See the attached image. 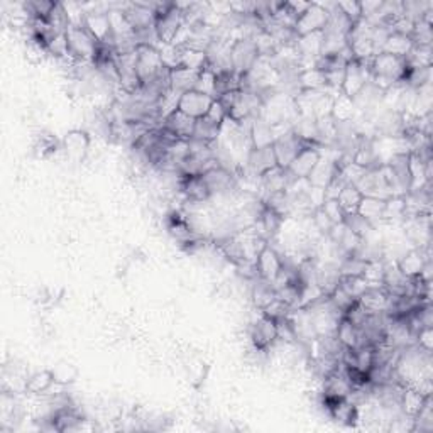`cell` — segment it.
Returning a JSON list of instances; mask_svg holds the SVG:
<instances>
[{
  "label": "cell",
  "instance_id": "47",
  "mask_svg": "<svg viewBox=\"0 0 433 433\" xmlns=\"http://www.w3.org/2000/svg\"><path fill=\"white\" fill-rule=\"evenodd\" d=\"M335 6L337 9L347 18V20L352 24V26L362 19L361 2H356V0H345V2H335Z\"/></svg>",
  "mask_w": 433,
  "mask_h": 433
},
{
  "label": "cell",
  "instance_id": "41",
  "mask_svg": "<svg viewBox=\"0 0 433 433\" xmlns=\"http://www.w3.org/2000/svg\"><path fill=\"white\" fill-rule=\"evenodd\" d=\"M215 88H217V73L213 72L212 68H205L204 72L198 73L195 88L193 90L215 98Z\"/></svg>",
  "mask_w": 433,
  "mask_h": 433
},
{
  "label": "cell",
  "instance_id": "37",
  "mask_svg": "<svg viewBox=\"0 0 433 433\" xmlns=\"http://www.w3.org/2000/svg\"><path fill=\"white\" fill-rule=\"evenodd\" d=\"M432 46H413L410 55L405 58L408 69H422L432 68L433 55Z\"/></svg>",
  "mask_w": 433,
  "mask_h": 433
},
{
  "label": "cell",
  "instance_id": "42",
  "mask_svg": "<svg viewBox=\"0 0 433 433\" xmlns=\"http://www.w3.org/2000/svg\"><path fill=\"white\" fill-rule=\"evenodd\" d=\"M344 224L347 225L354 234H357V236L361 239H366L374 230V225L371 224V222L366 220L364 217L359 215L357 212L347 213V215L344 217Z\"/></svg>",
  "mask_w": 433,
  "mask_h": 433
},
{
  "label": "cell",
  "instance_id": "23",
  "mask_svg": "<svg viewBox=\"0 0 433 433\" xmlns=\"http://www.w3.org/2000/svg\"><path fill=\"white\" fill-rule=\"evenodd\" d=\"M357 302L369 313H387L391 305V295L382 286H371Z\"/></svg>",
  "mask_w": 433,
  "mask_h": 433
},
{
  "label": "cell",
  "instance_id": "22",
  "mask_svg": "<svg viewBox=\"0 0 433 433\" xmlns=\"http://www.w3.org/2000/svg\"><path fill=\"white\" fill-rule=\"evenodd\" d=\"M180 189L188 204H205L212 196L201 176H180Z\"/></svg>",
  "mask_w": 433,
  "mask_h": 433
},
{
  "label": "cell",
  "instance_id": "44",
  "mask_svg": "<svg viewBox=\"0 0 433 433\" xmlns=\"http://www.w3.org/2000/svg\"><path fill=\"white\" fill-rule=\"evenodd\" d=\"M382 276H385V261L373 259V261L366 262V269L362 278H364L371 286H382Z\"/></svg>",
  "mask_w": 433,
  "mask_h": 433
},
{
  "label": "cell",
  "instance_id": "17",
  "mask_svg": "<svg viewBox=\"0 0 433 433\" xmlns=\"http://www.w3.org/2000/svg\"><path fill=\"white\" fill-rule=\"evenodd\" d=\"M255 267H258L259 278L273 283L283 267V258L279 255L278 251L267 242L266 247L259 253L258 259H255Z\"/></svg>",
  "mask_w": 433,
  "mask_h": 433
},
{
  "label": "cell",
  "instance_id": "43",
  "mask_svg": "<svg viewBox=\"0 0 433 433\" xmlns=\"http://www.w3.org/2000/svg\"><path fill=\"white\" fill-rule=\"evenodd\" d=\"M433 24L425 22L423 19L416 20L413 32H411V39H413L415 46H432L433 41Z\"/></svg>",
  "mask_w": 433,
  "mask_h": 433
},
{
  "label": "cell",
  "instance_id": "50",
  "mask_svg": "<svg viewBox=\"0 0 433 433\" xmlns=\"http://www.w3.org/2000/svg\"><path fill=\"white\" fill-rule=\"evenodd\" d=\"M415 344L418 345L420 349L425 350V352H430L433 350V328L432 327H425L416 333L415 337Z\"/></svg>",
  "mask_w": 433,
  "mask_h": 433
},
{
  "label": "cell",
  "instance_id": "26",
  "mask_svg": "<svg viewBox=\"0 0 433 433\" xmlns=\"http://www.w3.org/2000/svg\"><path fill=\"white\" fill-rule=\"evenodd\" d=\"M428 396L430 394H423L422 391L415 389V387L405 386L401 391V398H399V408H401V411L406 416L415 418V416L420 413V410L423 408Z\"/></svg>",
  "mask_w": 433,
  "mask_h": 433
},
{
  "label": "cell",
  "instance_id": "21",
  "mask_svg": "<svg viewBox=\"0 0 433 433\" xmlns=\"http://www.w3.org/2000/svg\"><path fill=\"white\" fill-rule=\"evenodd\" d=\"M196 121L192 119L189 115L175 110L171 115H168L163 121V129L171 132L175 138L183 139V141H189L193 138V132H195Z\"/></svg>",
  "mask_w": 433,
  "mask_h": 433
},
{
  "label": "cell",
  "instance_id": "7",
  "mask_svg": "<svg viewBox=\"0 0 433 433\" xmlns=\"http://www.w3.org/2000/svg\"><path fill=\"white\" fill-rule=\"evenodd\" d=\"M185 22H187V15H185L183 11L176 9L175 2H173V6L166 12L156 15L154 29L159 38V43L171 44L176 36H178L181 27L185 26Z\"/></svg>",
  "mask_w": 433,
  "mask_h": 433
},
{
  "label": "cell",
  "instance_id": "35",
  "mask_svg": "<svg viewBox=\"0 0 433 433\" xmlns=\"http://www.w3.org/2000/svg\"><path fill=\"white\" fill-rule=\"evenodd\" d=\"M181 48V63L180 66L183 68L193 69V72H204L205 68H208V56L205 51H198V49H192L187 46Z\"/></svg>",
  "mask_w": 433,
  "mask_h": 433
},
{
  "label": "cell",
  "instance_id": "51",
  "mask_svg": "<svg viewBox=\"0 0 433 433\" xmlns=\"http://www.w3.org/2000/svg\"><path fill=\"white\" fill-rule=\"evenodd\" d=\"M56 139L51 138V135H41L38 139V144H36V154L41 156V158H46L48 154H51L53 151H56Z\"/></svg>",
  "mask_w": 433,
  "mask_h": 433
},
{
  "label": "cell",
  "instance_id": "34",
  "mask_svg": "<svg viewBox=\"0 0 433 433\" xmlns=\"http://www.w3.org/2000/svg\"><path fill=\"white\" fill-rule=\"evenodd\" d=\"M53 382H55V378H53L51 369L38 371V373L31 374V376L27 378L26 391H24V393L31 396H43L49 387L53 386Z\"/></svg>",
  "mask_w": 433,
  "mask_h": 433
},
{
  "label": "cell",
  "instance_id": "3",
  "mask_svg": "<svg viewBox=\"0 0 433 433\" xmlns=\"http://www.w3.org/2000/svg\"><path fill=\"white\" fill-rule=\"evenodd\" d=\"M66 39H68L69 56H72L73 61H90V63H93L100 44L95 41L93 36L84 26H68Z\"/></svg>",
  "mask_w": 433,
  "mask_h": 433
},
{
  "label": "cell",
  "instance_id": "14",
  "mask_svg": "<svg viewBox=\"0 0 433 433\" xmlns=\"http://www.w3.org/2000/svg\"><path fill=\"white\" fill-rule=\"evenodd\" d=\"M430 246L427 247H413V249L406 251L399 259H396L399 271L408 278H418L422 274L425 264L430 262Z\"/></svg>",
  "mask_w": 433,
  "mask_h": 433
},
{
  "label": "cell",
  "instance_id": "10",
  "mask_svg": "<svg viewBox=\"0 0 433 433\" xmlns=\"http://www.w3.org/2000/svg\"><path fill=\"white\" fill-rule=\"evenodd\" d=\"M84 27L93 36L98 44H107V46L114 48L112 27H110L109 12L100 9L86 11L84 19Z\"/></svg>",
  "mask_w": 433,
  "mask_h": 433
},
{
  "label": "cell",
  "instance_id": "33",
  "mask_svg": "<svg viewBox=\"0 0 433 433\" xmlns=\"http://www.w3.org/2000/svg\"><path fill=\"white\" fill-rule=\"evenodd\" d=\"M415 43L410 36L399 34V32H391L387 36L385 46H382V51L389 53V55L398 56V58H406L410 55V51L413 49Z\"/></svg>",
  "mask_w": 433,
  "mask_h": 433
},
{
  "label": "cell",
  "instance_id": "27",
  "mask_svg": "<svg viewBox=\"0 0 433 433\" xmlns=\"http://www.w3.org/2000/svg\"><path fill=\"white\" fill-rule=\"evenodd\" d=\"M296 88L298 92L300 90H328L325 73L315 66L300 69L296 75Z\"/></svg>",
  "mask_w": 433,
  "mask_h": 433
},
{
  "label": "cell",
  "instance_id": "24",
  "mask_svg": "<svg viewBox=\"0 0 433 433\" xmlns=\"http://www.w3.org/2000/svg\"><path fill=\"white\" fill-rule=\"evenodd\" d=\"M261 187L267 195L271 193H283L290 188L291 181L295 180L293 176L288 173V170H283V168L276 166L273 170H269L267 173H264L261 176Z\"/></svg>",
  "mask_w": 433,
  "mask_h": 433
},
{
  "label": "cell",
  "instance_id": "46",
  "mask_svg": "<svg viewBox=\"0 0 433 433\" xmlns=\"http://www.w3.org/2000/svg\"><path fill=\"white\" fill-rule=\"evenodd\" d=\"M312 224L313 227H315V230H319L320 236H325V237L328 236L330 230H332L333 225H335L332 220H330L328 215L324 212V208L321 207L315 208L312 212Z\"/></svg>",
  "mask_w": 433,
  "mask_h": 433
},
{
  "label": "cell",
  "instance_id": "6",
  "mask_svg": "<svg viewBox=\"0 0 433 433\" xmlns=\"http://www.w3.org/2000/svg\"><path fill=\"white\" fill-rule=\"evenodd\" d=\"M333 6H335V4L312 2L308 11L296 19L295 22L296 36H305V34H312V32L324 31L325 26L328 24L330 9H332Z\"/></svg>",
  "mask_w": 433,
  "mask_h": 433
},
{
  "label": "cell",
  "instance_id": "45",
  "mask_svg": "<svg viewBox=\"0 0 433 433\" xmlns=\"http://www.w3.org/2000/svg\"><path fill=\"white\" fill-rule=\"evenodd\" d=\"M53 378H55V382H60V385L68 386L72 382L76 381L78 378V369L73 364H68V362H60L56 364L55 368L51 369Z\"/></svg>",
  "mask_w": 433,
  "mask_h": 433
},
{
  "label": "cell",
  "instance_id": "2",
  "mask_svg": "<svg viewBox=\"0 0 433 433\" xmlns=\"http://www.w3.org/2000/svg\"><path fill=\"white\" fill-rule=\"evenodd\" d=\"M337 93L328 92V90H300L293 97V100H295L298 115L319 121V119L328 117L332 114L333 97Z\"/></svg>",
  "mask_w": 433,
  "mask_h": 433
},
{
  "label": "cell",
  "instance_id": "12",
  "mask_svg": "<svg viewBox=\"0 0 433 433\" xmlns=\"http://www.w3.org/2000/svg\"><path fill=\"white\" fill-rule=\"evenodd\" d=\"M320 158V146L307 144V146L296 154V158L291 161V164L288 166V173H290L295 180H307L308 176H310V173L315 170L317 164H319Z\"/></svg>",
  "mask_w": 433,
  "mask_h": 433
},
{
  "label": "cell",
  "instance_id": "11",
  "mask_svg": "<svg viewBox=\"0 0 433 433\" xmlns=\"http://www.w3.org/2000/svg\"><path fill=\"white\" fill-rule=\"evenodd\" d=\"M249 337L251 342L255 349L267 350L278 342V328H276V320L271 317L264 315L261 312V317L253 321L249 327Z\"/></svg>",
  "mask_w": 433,
  "mask_h": 433
},
{
  "label": "cell",
  "instance_id": "48",
  "mask_svg": "<svg viewBox=\"0 0 433 433\" xmlns=\"http://www.w3.org/2000/svg\"><path fill=\"white\" fill-rule=\"evenodd\" d=\"M48 55H53L56 58H72L69 56L68 39H66V32H60L55 38L49 41L48 44Z\"/></svg>",
  "mask_w": 433,
  "mask_h": 433
},
{
  "label": "cell",
  "instance_id": "5",
  "mask_svg": "<svg viewBox=\"0 0 433 433\" xmlns=\"http://www.w3.org/2000/svg\"><path fill=\"white\" fill-rule=\"evenodd\" d=\"M371 81V60L359 61L352 60L345 66L344 81H342L340 93L345 97L356 98L364 90V86Z\"/></svg>",
  "mask_w": 433,
  "mask_h": 433
},
{
  "label": "cell",
  "instance_id": "1",
  "mask_svg": "<svg viewBox=\"0 0 433 433\" xmlns=\"http://www.w3.org/2000/svg\"><path fill=\"white\" fill-rule=\"evenodd\" d=\"M406 72L408 66L405 58H398L381 51L371 60V84L385 93L389 92L398 84H403Z\"/></svg>",
  "mask_w": 433,
  "mask_h": 433
},
{
  "label": "cell",
  "instance_id": "30",
  "mask_svg": "<svg viewBox=\"0 0 433 433\" xmlns=\"http://www.w3.org/2000/svg\"><path fill=\"white\" fill-rule=\"evenodd\" d=\"M274 139V127L271 126V124H267L264 119L255 117L253 127H251V142H253V147L273 146Z\"/></svg>",
  "mask_w": 433,
  "mask_h": 433
},
{
  "label": "cell",
  "instance_id": "53",
  "mask_svg": "<svg viewBox=\"0 0 433 433\" xmlns=\"http://www.w3.org/2000/svg\"><path fill=\"white\" fill-rule=\"evenodd\" d=\"M286 9L291 12L293 18L298 19L300 15H303L305 12L308 11V7L312 6V2H296V0H291V2H284Z\"/></svg>",
  "mask_w": 433,
  "mask_h": 433
},
{
  "label": "cell",
  "instance_id": "40",
  "mask_svg": "<svg viewBox=\"0 0 433 433\" xmlns=\"http://www.w3.org/2000/svg\"><path fill=\"white\" fill-rule=\"evenodd\" d=\"M339 284L354 300L361 298L368 291V288H371V284L362 276H342Z\"/></svg>",
  "mask_w": 433,
  "mask_h": 433
},
{
  "label": "cell",
  "instance_id": "28",
  "mask_svg": "<svg viewBox=\"0 0 433 433\" xmlns=\"http://www.w3.org/2000/svg\"><path fill=\"white\" fill-rule=\"evenodd\" d=\"M385 208H386V200L378 196H362L361 204H359L357 213L361 217H364L366 220L371 222L373 225H376L378 222L382 220L385 217Z\"/></svg>",
  "mask_w": 433,
  "mask_h": 433
},
{
  "label": "cell",
  "instance_id": "39",
  "mask_svg": "<svg viewBox=\"0 0 433 433\" xmlns=\"http://www.w3.org/2000/svg\"><path fill=\"white\" fill-rule=\"evenodd\" d=\"M406 213V201L405 196H389L386 200V208H385V217L382 220L393 222V220H405Z\"/></svg>",
  "mask_w": 433,
  "mask_h": 433
},
{
  "label": "cell",
  "instance_id": "38",
  "mask_svg": "<svg viewBox=\"0 0 433 433\" xmlns=\"http://www.w3.org/2000/svg\"><path fill=\"white\" fill-rule=\"evenodd\" d=\"M218 134H220V127H218L217 124H213L212 121H208L207 117H204V119H198V121H196L195 132H193L192 139L212 144L218 139Z\"/></svg>",
  "mask_w": 433,
  "mask_h": 433
},
{
  "label": "cell",
  "instance_id": "31",
  "mask_svg": "<svg viewBox=\"0 0 433 433\" xmlns=\"http://www.w3.org/2000/svg\"><path fill=\"white\" fill-rule=\"evenodd\" d=\"M196 78H198V72L183 68V66L170 69V86L173 92L185 93V92H188V90H193L195 88Z\"/></svg>",
  "mask_w": 433,
  "mask_h": 433
},
{
  "label": "cell",
  "instance_id": "9",
  "mask_svg": "<svg viewBox=\"0 0 433 433\" xmlns=\"http://www.w3.org/2000/svg\"><path fill=\"white\" fill-rule=\"evenodd\" d=\"M308 142H305L303 139H300L295 132L288 131L284 134L278 135L273 142V151L276 156V163H278L279 168L283 170H288V166L291 164V161L296 158L300 151L307 146Z\"/></svg>",
  "mask_w": 433,
  "mask_h": 433
},
{
  "label": "cell",
  "instance_id": "18",
  "mask_svg": "<svg viewBox=\"0 0 433 433\" xmlns=\"http://www.w3.org/2000/svg\"><path fill=\"white\" fill-rule=\"evenodd\" d=\"M121 9L124 11V14H126L127 20L131 22V26H132V29H134V32L154 27L156 14L149 9V7L144 6L142 2L124 4V6H121Z\"/></svg>",
  "mask_w": 433,
  "mask_h": 433
},
{
  "label": "cell",
  "instance_id": "29",
  "mask_svg": "<svg viewBox=\"0 0 433 433\" xmlns=\"http://www.w3.org/2000/svg\"><path fill=\"white\" fill-rule=\"evenodd\" d=\"M251 298L255 305V308L259 310H264L266 307H269L271 303L274 302L276 298V290L273 288V284L262 278H255L253 279V286H251Z\"/></svg>",
  "mask_w": 433,
  "mask_h": 433
},
{
  "label": "cell",
  "instance_id": "8",
  "mask_svg": "<svg viewBox=\"0 0 433 433\" xmlns=\"http://www.w3.org/2000/svg\"><path fill=\"white\" fill-rule=\"evenodd\" d=\"M230 58H232V72L237 73L239 76H244L259 60V53L253 38H237L234 41L230 48Z\"/></svg>",
  "mask_w": 433,
  "mask_h": 433
},
{
  "label": "cell",
  "instance_id": "15",
  "mask_svg": "<svg viewBox=\"0 0 433 433\" xmlns=\"http://www.w3.org/2000/svg\"><path fill=\"white\" fill-rule=\"evenodd\" d=\"M61 146H63L66 158L73 163H81L88 154L90 135L81 129H72L66 132Z\"/></svg>",
  "mask_w": 433,
  "mask_h": 433
},
{
  "label": "cell",
  "instance_id": "13",
  "mask_svg": "<svg viewBox=\"0 0 433 433\" xmlns=\"http://www.w3.org/2000/svg\"><path fill=\"white\" fill-rule=\"evenodd\" d=\"M213 100H215V98H212L210 95L196 92V90H188V92L181 93L178 110L198 121V119H204L205 115L208 114Z\"/></svg>",
  "mask_w": 433,
  "mask_h": 433
},
{
  "label": "cell",
  "instance_id": "49",
  "mask_svg": "<svg viewBox=\"0 0 433 433\" xmlns=\"http://www.w3.org/2000/svg\"><path fill=\"white\" fill-rule=\"evenodd\" d=\"M321 208H324V212L327 213L328 218L333 222V224H342V222H344L345 213L339 205V201H337V198H325Z\"/></svg>",
  "mask_w": 433,
  "mask_h": 433
},
{
  "label": "cell",
  "instance_id": "16",
  "mask_svg": "<svg viewBox=\"0 0 433 433\" xmlns=\"http://www.w3.org/2000/svg\"><path fill=\"white\" fill-rule=\"evenodd\" d=\"M276 166H278V163H276L273 146L253 147L246 158L247 171L253 176H258V178H261L264 173L273 170Z\"/></svg>",
  "mask_w": 433,
  "mask_h": 433
},
{
  "label": "cell",
  "instance_id": "52",
  "mask_svg": "<svg viewBox=\"0 0 433 433\" xmlns=\"http://www.w3.org/2000/svg\"><path fill=\"white\" fill-rule=\"evenodd\" d=\"M205 117H207L208 121H212L213 124H217L218 127H220L222 124H224L225 119L229 117V114H227V110L224 109V105H222L220 102L213 100V104H212V107H210L208 114L205 115Z\"/></svg>",
  "mask_w": 433,
  "mask_h": 433
},
{
  "label": "cell",
  "instance_id": "19",
  "mask_svg": "<svg viewBox=\"0 0 433 433\" xmlns=\"http://www.w3.org/2000/svg\"><path fill=\"white\" fill-rule=\"evenodd\" d=\"M201 178H204L205 185L208 187L210 195L212 196L225 195V193H229L230 189H234V187H236V175L222 166H217L213 168V170L207 171L205 175H201Z\"/></svg>",
  "mask_w": 433,
  "mask_h": 433
},
{
  "label": "cell",
  "instance_id": "32",
  "mask_svg": "<svg viewBox=\"0 0 433 433\" xmlns=\"http://www.w3.org/2000/svg\"><path fill=\"white\" fill-rule=\"evenodd\" d=\"M335 337L337 340L340 342L342 347L345 349L361 347V330H359V327H356L354 324H350L345 317H342L339 325H337Z\"/></svg>",
  "mask_w": 433,
  "mask_h": 433
},
{
  "label": "cell",
  "instance_id": "25",
  "mask_svg": "<svg viewBox=\"0 0 433 433\" xmlns=\"http://www.w3.org/2000/svg\"><path fill=\"white\" fill-rule=\"evenodd\" d=\"M359 112L356 102L354 98L345 97L344 93H337L333 97V105H332V114L330 117L333 119L337 124H347L356 121V115Z\"/></svg>",
  "mask_w": 433,
  "mask_h": 433
},
{
  "label": "cell",
  "instance_id": "4",
  "mask_svg": "<svg viewBox=\"0 0 433 433\" xmlns=\"http://www.w3.org/2000/svg\"><path fill=\"white\" fill-rule=\"evenodd\" d=\"M135 72L142 85H149L164 72L163 60L158 48L149 44H139L135 48Z\"/></svg>",
  "mask_w": 433,
  "mask_h": 433
},
{
  "label": "cell",
  "instance_id": "36",
  "mask_svg": "<svg viewBox=\"0 0 433 433\" xmlns=\"http://www.w3.org/2000/svg\"><path fill=\"white\" fill-rule=\"evenodd\" d=\"M362 196H364V195L361 193V189H359L356 185L349 183L340 189L339 196H337V201H339L342 210H344V213L347 215V213L357 212L359 204H361Z\"/></svg>",
  "mask_w": 433,
  "mask_h": 433
},
{
  "label": "cell",
  "instance_id": "20",
  "mask_svg": "<svg viewBox=\"0 0 433 433\" xmlns=\"http://www.w3.org/2000/svg\"><path fill=\"white\" fill-rule=\"evenodd\" d=\"M339 159L340 158H325V156L321 154L319 164H317L315 170H313L310 176L307 178L308 183H310L312 187L321 189L327 188L328 185L332 183V180L335 178L337 173H339Z\"/></svg>",
  "mask_w": 433,
  "mask_h": 433
}]
</instances>
